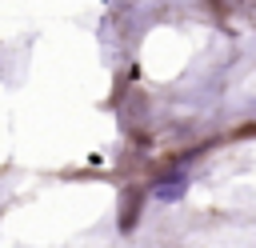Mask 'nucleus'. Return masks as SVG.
Listing matches in <instances>:
<instances>
[{"mask_svg": "<svg viewBox=\"0 0 256 248\" xmlns=\"http://www.w3.org/2000/svg\"><path fill=\"white\" fill-rule=\"evenodd\" d=\"M156 196H160V200H180V196H184V176L160 180V184H156Z\"/></svg>", "mask_w": 256, "mask_h": 248, "instance_id": "f257e3e1", "label": "nucleus"}, {"mask_svg": "<svg viewBox=\"0 0 256 248\" xmlns=\"http://www.w3.org/2000/svg\"><path fill=\"white\" fill-rule=\"evenodd\" d=\"M124 200H128V204H124V216H120V228L128 232V228L136 224V204H140V192H128Z\"/></svg>", "mask_w": 256, "mask_h": 248, "instance_id": "f03ea898", "label": "nucleus"}]
</instances>
